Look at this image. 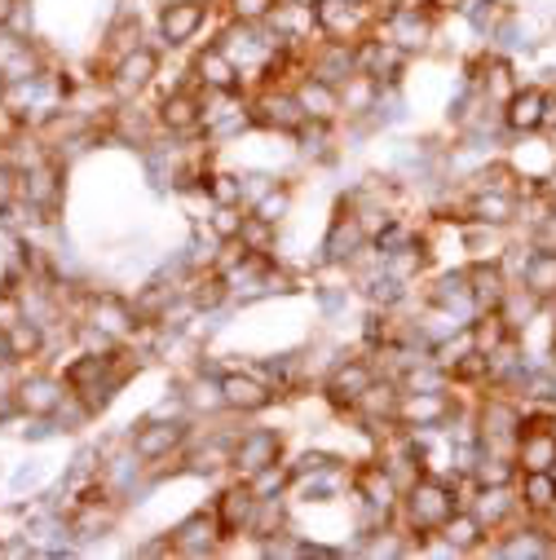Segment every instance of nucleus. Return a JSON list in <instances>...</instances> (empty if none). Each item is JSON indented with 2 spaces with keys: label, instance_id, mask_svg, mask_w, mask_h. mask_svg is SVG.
Here are the masks:
<instances>
[{
  "label": "nucleus",
  "instance_id": "3",
  "mask_svg": "<svg viewBox=\"0 0 556 560\" xmlns=\"http://www.w3.org/2000/svg\"><path fill=\"white\" fill-rule=\"evenodd\" d=\"M195 433H199L195 415H186V419H151V415H142V419H132L128 424V451L142 464H160L169 455H182L195 442Z\"/></svg>",
  "mask_w": 556,
  "mask_h": 560
},
{
  "label": "nucleus",
  "instance_id": "40",
  "mask_svg": "<svg viewBox=\"0 0 556 560\" xmlns=\"http://www.w3.org/2000/svg\"><path fill=\"white\" fill-rule=\"evenodd\" d=\"M0 366H19L14 362V345H10V327H0Z\"/></svg>",
  "mask_w": 556,
  "mask_h": 560
},
{
  "label": "nucleus",
  "instance_id": "26",
  "mask_svg": "<svg viewBox=\"0 0 556 560\" xmlns=\"http://www.w3.org/2000/svg\"><path fill=\"white\" fill-rule=\"evenodd\" d=\"M10 345H14V362L19 366H36L49 353V327L23 314V318L10 323Z\"/></svg>",
  "mask_w": 556,
  "mask_h": 560
},
{
  "label": "nucleus",
  "instance_id": "28",
  "mask_svg": "<svg viewBox=\"0 0 556 560\" xmlns=\"http://www.w3.org/2000/svg\"><path fill=\"white\" fill-rule=\"evenodd\" d=\"M137 45H147V27H142V19H137L132 10H124V14L106 27V40H102V58H106V67H111L115 58L132 54Z\"/></svg>",
  "mask_w": 556,
  "mask_h": 560
},
{
  "label": "nucleus",
  "instance_id": "1",
  "mask_svg": "<svg viewBox=\"0 0 556 560\" xmlns=\"http://www.w3.org/2000/svg\"><path fill=\"white\" fill-rule=\"evenodd\" d=\"M460 508V494H455V481H442V477H420L415 486L402 490V508H397V521L410 538H425L433 529L447 525V516Z\"/></svg>",
  "mask_w": 556,
  "mask_h": 560
},
{
  "label": "nucleus",
  "instance_id": "21",
  "mask_svg": "<svg viewBox=\"0 0 556 560\" xmlns=\"http://www.w3.org/2000/svg\"><path fill=\"white\" fill-rule=\"evenodd\" d=\"M464 278H468L473 310H495V305L503 301V292L512 288V278L503 273L499 260H468V265H464Z\"/></svg>",
  "mask_w": 556,
  "mask_h": 560
},
{
  "label": "nucleus",
  "instance_id": "4",
  "mask_svg": "<svg viewBox=\"0 0 556 560\" xmlns=\"http://www.w3.org/2000/svg\"><path fill=\"white\" fill-rule=\"evenodd\" d=\"M160 71H164V54H160V45L147 40V45H137L132 54L115 58L102 80H106V89H111L115 102H142L147 93H155Z\"/></svg>",
  "mask_w": 556,
  "mask_h": 560
},
{
  "label": "nucleus",
  "instance_id": "7",
  "mask_svg": "<svg viewBox=\"0 0 556 560\" xmlns=\"http://www.w3.org/2000/svg\"><path fill=\"white\" fill-rule=\"evenodd\" d=\"M349 494H354V503L375 508V512H384V516H397V508H402V486H397V477L384 468L380 455H367V459H358V464L349 468Z\"/></svg>",
  "mask_w": 556,
  "mask_h": 560
},
{
  "label": "nucleus",
  "instance_id": "36",
  "mask_svg": "<svg viewBox=\"0 0 556 560\" xmlns=\"http://www.w3.org/2000/svg\"><path fill=\"white\" fill-rule=\"evenodd\" d=\"M239 243H243L252 256H278V225H269V221H260V217L247 212Z\"/></svg>",
  "mask_w": 556,
  "mask_h": 560
},
{
  "label": "nucleus",
  "instance_id": "34",
  "mask_svg": "<svg viewBox=\"0 0 556 560\" xmlns=\"http://www.w3.org/2000/svg\"><path fill=\"white\" fill-rule=\"evenodd\" d=\"M204 199L208 203H243V173L234 168H212L204 177ZM247 208V203H243Z\"/></svg>",
  "mask_w": 556,
  "mask_h": 560
},
{
  "label": "nucleus",
  "instance_id": "14",
  "mask_svg": "<svg viewBox=\"0 0 556 560\" xmlns=\"http://www.w3.org/2000/svg\"><path fill=\"white\" fill-rule=\"evenodd\" d=\"M547 110H552V93L543 84H521L499 106V119H503V132L512 137H538L547 128Z\"/></svg>",
  "mask_w": 556,
  "mask_h": 560
},
{
  "label": "nucleus",
  "instance_id": "23",
  "mask_svg": "<svg viewBox=\"0 0 556 560\" xmlns=\"http://www.w3.org/2000/svg\"><path fill=\"white\" fill-rule=\"evenodd\" d=\"M438 534H442V538L455 547V556H482V551H486V538H490V534H486V525L477 521V512H473V508H455Z\"/></svg>",
  "mask_w": 556,
  "mask_h": 560
},
{
  "label": "nucleus",
  "instance_id": "43",
  "mask_svg": "<svg viewBox=\"0 0 556 560\" xmlns=\"http://www.w3.org/2000/svg\"><path fill=\"white\" fill-rule=\"evenodd\" d=\"M0 89H5V75H0Z\"/></svg>",
  "mask_w": 556,
  "mask_h": 560
},
{
  "label": "nucleus",
  "instance_id": "17",
  "mask_svg": "<svg viewBox=\"0 0 556 560\" xmlns=\"http://www.w3.org/2000/svg\"><path fill=\"white\" fill-rule=\"evenodd\" d=\"M212 512H217V525H221V538H225V542L247 538V525H252V512H256V494L247 490V481L230 477V481L217 490Z\"/></svg>",
  "mask_w": 556,
  "mask_h": 560
},
{
  "label": "nucleus",
  "instance_id": "18",
  "mask_svg": "<svg viewBox=\"0 0 556 560\" xmlns=\"http://www.w3.org/2000/svg\"><path fill=\"white\" fill-rule=\"evenodd\" d=\"M517 217H521V199L503 195V190H468L460 199V221H482V225L512 230Z\"/></svg>",
  "mask_w": 556,
  "mask_h": 560
},
{
  "label": "nucleus",
  "instance_id": "20",
  "mask_svg": "<svg viewBox=\"0 0 556 560\" xmlns=\"http://www.w3.org/2000/svg\"><path fill=\"white\" fill-rule=\"evenodd\" d=\"M292 93H297L305 119H318V124H340V119H345V110H340V89H336L332 80H318V75L305 71V75L292 84Z\"/></svg>",
  "mask_w": 556,
  "mask_h": 560
},
{
  "label": "nucleus",
  "instance_id": "32",
  "mask_svg": "<svg viewBox=\"0 0 556 560\" xmlns=\"http://www.w3.org/2000/svg\"><path fill=\"white\" fill-rule=\"evenodd\" d=\"M239 481H247V490H252L256 499L292 494V464H288V459H278V464H265V468H256L252 477H239Z\"/></svg>",
  "mask_w": 556,
  "mask_h": 560
},
{
  "label": "nucleus",
  "instance_id": "13",
  "mask_svg": "<svg viewBox=\"0 0 556 560\" xmlns=\"http://www.w3.org/2000/svg\"><path fill=\"white\" fill-rule=\"evenodd\" d=\"M155 119H160V132L173 137V142L199 137V132H204V102H199V89L186 84V89H173V93L155 97Z\"/></svg>",
  "mask_w": 556,
  "mask_h": 560
},
{
  "label": "nucleus",
  "instance_id": "41",
  "mask_svg": "<svg viewBox=\"0 0 556 560\" xmlns=\"http://www.w3.org/2000/svg\"><path fill=\"white\" fill-rule=\"evenodd\" d=\"M292 5H310V10H314V5H318V0H292Z\"/></svg>",
  "mask_w": 556,
  "mask_h": 560
},
{
  "label": "nucleus",
  "instance_id": "27",
  "mask_svg": "<svg viewBox=\"0 0 556 560\" xmlns=\"http://www.w3.org/2000/svg\"><path fill=\"white\" fill-rule=\"evenodd\" d=\"M517 499L525 516H547L556 508V472H517Z\"/></svg>",
  "mask_w": 556,
  "mask_h": 560
},
{
  "label": "nucleus",
  "instance_id": "29",
  "mask_svg": "<svg viewBox=\"0 0 556 560\" xmlns=\"http://www.w3.org/2000/svg\"><path fill=\"white\" fill-rule=\"evenodd\" d=\"M517 459L512 455H499V451H482L477 446V455H473V464H468V477H473V486H517Z\"/></svg>",
  "mask_w": 556,
  "mask_h": 560
},
{
  "label": "nucleus",
  "instance_id": "42",
  "mask_svg": "<svg viewBox=\"0 0 556 560\" xmlns=\"http://www.w3.org/2000/svg\"><path fill=\"white\" fill-rule=\"evenodd\" d=\"M354 5H375V0H354Z\"/></svg>",
  "mask_w": 556,
  "mask_h": 560
},
{
  "label": "nucleus",
  "instance_id": "31",
  "mask_svg": "<svg viewBox=\"0 0 556 560\" xmlns=\"http://www.w3.org/2000/svg\"><path fill=\"white\" fill-rule=\"evenodd\" d=\"M358 292H362V301H367L371 310H389V314H397V310L410 301V288L402 283V278H393L389 269H380L375 278H367Z\"/></svg>",
  "mask_w": 556,
  "mask_h": 560
},
{
  "label": "nucleus",
  "instance_id": "8",
  "mask_svg": "<svg viewBox=\"0 0 556 560\" xmlns=\"http://www.w3.org/2000/svg\"><path fill=\"white\" fill-rule=\"evenodd\" d=\"M375 362L371 358H336L332 366H327V375H323V401L327 406H336L340 415H354V406H358V397L375 384Z\"/></svg>",
  "mask_w": 556,
  "mask_h": 560
},
{
  "label": "nucleus",
  "instance_id": "30",
  "mask_svg": "<svg viewBox=\"0 0 556 560\" xmlns=\"http://www.w3.org/2000/svg\"><path fill=\"white\" fill-rule=\"evenodd\" d=\"M292 208H297V186H292L288 177H278L260 199L247 203V212L260 217V221H269V225H283V221L292 217Z\"/></svg>",
  "mask_w": 556,
  "mask_h": 560
},
{
  "label": "nucleus",
  "instance_id": "22",
  "mask_svg": "<svg viewBox=\"0 0 556 560\" xmlns=\"http://www.w3.org/2000/svg\"><path fill=\"white\" fill-rule=\"evenodd\" d=\"M517 283L530 288L543 305H556V247L530 243V256H525V269H521Z\"/></svg>",
  "mask_w": 556,
  "mask_h": 560
},
{
  "label": "nucleus",
  "instance_id": "24",
  "mask_svg": "<svg viewBox=\"0 0 556 560\" xmlns=\"http://www.w3.org/2000/svg\"><path fill=\"white\" fill-rule=\"evenodd\" d=\"M512 459L521 472H556V429H538V433H517Z\"/></svg>",
  "mask_w": 556,
  "mask_h": 560
},
{
  "label": "nucleus",
  "instance_id": "9",
  "mask_svg": "<svg viewBox=\"0 0 556 560\" xmlns=\"http://www.w3.org/2000/svg\"><path fill=\"white\" fill-rule=\"evenodd\" d=\"M288 459V433L283 429H239L230 446V477H252L265 464Z\"/></svg>",
  "mask_w": 556,
  "mask_h": 560
},
{
  "label": "nucleus",
  "instance_id": "33",
  "mask_svg": "<svg viewBox=\"0 0 556 560\" xmlns=\"http://www.w3.org/2000/svg\"><path fill=\"white\" fill-rule=\"evenodd\" d=\"M36 512H40V503H27V499H19V503H0V547L27 538Z\"/></svg>",
  "mask_w": 556,
  "mask_h": 560
},
{
  "label": "nucleus",
  "instance_id": "39",
  "mask_svg": "<svg viewBox=\"0 0 556 560\" xmlns=\"http://www.w3.org/2000/svg\"><path fill=\"white\" fill-rule=\"evenodd\" d=\"M14 199H19V173L10 164H0V212H5Z\"/></svg>",
  "mask_w": 556,
  "mask_h": 560
},
{
  "label": "nucleus",
  "instance_id": "11",
  "mask_svg": "<svg viewBox=\"0 0 556 560\" xmlns=\"http://www.w3.org/2000/svg\"><path fill=\"white\" fill-rule=\"evenodd\" d=\"M221 393H225V410L239 415V419L260 415V410H269V406L278 401V388H274L265 375H256L252 366H230V371H221Z\"/></svg>",
  "mask_w": 556,
  "mask_h": 560
},
{
  "label": "nucleus",
  "instance_id": "35",
  "mask_svg": "<svg viewBox=\"0 0 556 560\" xmlns=\"http://www.w3.org/2000/svg\"><path fill=\"white\" fill-rule=\"evenodd\" d=\"M204 221H208V230L217 234V243H225V238H239V234H243L247 208H243V203H212Z\"/></svg>",
  "mask_w": 556,
  "mask_h": 560
},
{
  "label": "nucleus",
  "instance_id": "2",
  "mask_svg": "<svg viewBox=\"0 0 556 560\" xmlns=\"http://www.w3.org/2000/svg\"><path fill=\"white\" fill-rule=\"evenodd\" d=\"M375 14H380V19H375L380 36L393 40L406 58L429 54L433 40H438V27H442V19H433V14L425 10V0H389V5L375 10Z\"/></svg>",
  "mask_w": 556,
  "mask_h": 560
},
{
  "label": "nucleus",
  "instance_id": "25",
  "mask_svg": "<svg viewBox=\"0 0 556 560\" xmlns=\"http://www.w3.org/2000/svg\"><path fill=\"white\" fill-rule=\"evenodd\" d=\"M495 310H499V318H503V323H508V327H512L517 336H525V331H530V327H534V323L543 318V310H547V305H543V301H538V296H534L530 288L512 283V288L503 292V301H499Z\"/></svg>",
  "mask_w": 556,
  "mask_h": 560
},
{
  "label": "nucleus",
  "instance_id": "16",
  "mask_svg": "<svg viewBox=\"0 0 556 560\" xmlns=\"http://www.w3.org/2000/svg\"><path fill=\"white\" fill-rule=\"evenodd\" d=\"M190 84L204 89V93H234V89H243V67L212 40V45L195 49V58H190Z\"/></svg>",
  "mask_w": 556,
  "mask_h": 560
},
{
  "label": "nucleus",
  "instance_id": "10",
  "mask_svg": "<svg viewBox=\"0 0 556 560\" xmlns=\"http://www.w3.org/2000/svg\"><path fill=\"white\" fill-rule=\"evenodd\" d=\"M375 5H354V0H318L314 5V23L323 40H345L354 45L358 36L375 32Z\"/></svg>",
  "mask_w": 556,
  "mask_h": 560
},
{
  "label": "nucleus",
  "instance_id": "6",
  "mask_svg": "<svg viewBox=\"0 0 556 560\" xmlns=\"http://www.w3.org/2000/svg\"><path fill=\"white\" fill-rule=\"evenodd\" d=\"M67 380H62V371H45V366H19V380H14V406H19V415H27V419H54L58 415V406L67 401Z\"/></svg>",
  "mask_w": 556,
  "mask_h": 560
},
{
  "label": "nucleus",
  "instance_id": "15",
  "mask_svg": "<svg viewBox=\"0 0 556 560\" xmlns=\"http://www.w3.org/2000/svg\"><path fill=\"white\" fill-rule=\"evenodd\" d=\"M169 538H173V551H177V556H195V560L225 551V538H221V525H217L212 503H208V508H195L190 516H182V521L169 529Z\"/></svg>",
  "mask_w": 556,
  "mask_h": 560
},
{
  "label": "nucleus",
  "instance_id": "19",
  "mask_svg": "<svg viewBox=\"0 0 556 560\" xmlns=\"http://www.w3.org/2000/svg\"><path fill=\"white\" fill-rule=\"evenodd\" d=\"M182 393H186V410H190L195 419H221V415H230V410H225V393H221V371L195 366V371L182 380Z\"/></svg>",
  "mask_w": 556,
  "mask_h": 560
},
{
  "label": "nucleus",
  "instance_id": "37",
  "mask_svg": "<svg viewBox=\"0 0 556 560\" xmlns=\"http://www.w3.org/2000/svg\"><path fill=\"white\" fill-rule=\"evenodd\" d=\"M221 5H225V19L234 23H265L278 10V0H221Z\"/></svg>",
  "mask_w": 556,
  "mask_h": 560
},
{
  "label": "nucleus",
  "instance_id": "5",
  "mask_svg": "<svg viewBox=\"0 0 556 560\" xmlns=\"http://www.w3.org/2000/svg\"><path fill=\"white\" fill-rule=\"evenodd\" d=\"M217 5H208V0H164V5L155 10V40L173 54V49H190L204 27L212 23Z\"/></svg>",
  "mask_w": 556,
  "mask_h": 560
},
{
  "label": "nucleus",
  "instance_id": "12",
  "mask_svg": "<svg viewBox=\"0 0 556 560\" xmlns=\"http://www.w3.org/2000/svg\"><path fill=\"white\" fill-rule=\"evenodd\" d=\"M19 199H23L27 208L54 217V212L62 208V199H67V164H62L58 155H49L45 164L19 173Z\"/></svg>",
  "mask_w": 556,
  "mask_h": 560
},
{
  "label": "nucleus",
  "instance_id": "38",
  "mask_svg": "<svg viewBox=\"0 0 556 560\" xmlns=\"http://www.w3.org/2000/svg\"><path fill=\"white\" fill-rule=\"evenodd\" d=\"M468 5H473V0H425V10L433 14V19H464L468 14Z\"/></svg>",
  "mask_w": 556,
  "mask_h": 560
}]
</instances>
